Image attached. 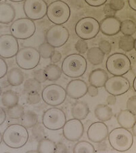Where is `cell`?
Segmentation results:
<instances>
[{
	"label": "cell",
	"instance_id": "obj_1",
	"mask_svg": "<svg viewBox=\"0 0 136 153\" xmlns=\"http://www.w3.org/2000/svg\"><path fill=\"white\" fill-rule=\"evenodd\" d=\"M29 140V133L26 127L19 124L8 126L2 135V140L7 146L18 149L27 144Z\"/></svg>",
	"mask_w": 136,
	"mask_h": 153
},
{
	"label": "cell",
	"instance_id": "obj_2",
	"mask_svg": "<svg viewBox=\"0 0 136 153\" xmlns=\"http://www.w3.org/2000/svg\"><path fill=\"white\" fill-rule=\"evenodd\" d=\"M87 68V62L83 56L79 54H72L64 59L61 71L67 76L77 78L82 76Z\"/></svg>",
	"mask_w": 136,
	"mask_h": 153
},
{
	"label": "cell",
	"instance_id": "obj_3",
	"mask_svg": "<svg viewBox=\"0 0 136 153\" xmlns=\"http://www.w3.org/2000/svg\"><path fill=\"white\" fill-rule=\"evenodd\" d=\"M108 141L111 146L117 151H127L132 146L133 136L129 129L118 127L108 134Z\"/></svg>",
	"mask_w": 136,
	"mask_h": 153
},
{
	"label": "cell",
	"instance_id": "obj_4",
	"mask_svg": "<svg viewBox=\"0 0 136 153\" xmlns=\"http://www.w3.org/2000/svg\"><path fill=\"white\" fill-rule=\"evenodd\" d=\"M70 8L65 2L56 0L48 6L46 15L52 23L55 25L65 23L70 17Z\"/></svg>",
	"mask_w": 136,
	"mask_h": 153
},
{
	"label": "cell",
	"instance_id": "obj_5",
	"mask_svg": "<svg viewBox=\"0 0 136 153\" xmlns=\"http://www.w3.org/2000/svg\"><path fill=\"white\" fill-rule=\"evenodd\" d=\"M38 51L33 47H24L19 50L16 55V62L23 70H33L38 65L40 61Z\"/></svg>",
	"mask_w": 136,
	"mask_h": 153
},
{
	"label": "cell",
	"instance_id": "obj_6",
	"mask_svg": "<svg viewBox=\"0 0 136 153\" xmlns=\"http://www.w3.org/2000/svg\"><path fill=\"white\" fill-rule=\"evenodd\" d=\"M106 68L114 76H123L131 69V61L127 55L123 53H114L106 61Z\"/></svg>",
	"mask_w": 136,
	"mask_h": 153
},
{
	"label": "cell",
	"instance_id": "obj_7",
	"mask_svg": "<svg viewBox=\"0 0 136 153\" xmlns=\"http://www.w3.org/2000/svg\"><path fill=\"white\" fill-rule=\"evenodd\" d=\"M11 35L19 39H27L34 35L36 31V24L28 18H21L12 22L10 28Z\"/></svg>",
	"mask_w": 136,
	"mask_h": 153
},
{
	"label": "cell",
	"instance_id": "obj_8",
	"mask_svg": "<svg viewBox=\"0 0 136 153\" xmlns=\"http://www.w3.org/2000/svg\"><path fill=\"white\" fill-rule=\"evenodd\" d=\"M100 31V23L92 17L81 19L75 27L76 35L83 40L94 38Z\"/></svg>",
	"mask_w": 136,
	"mask_h": 153
},
{
	"label": "cell",
	"instance_id": "obj_9",
	"mask_svg": "<svg viewBox=\"0 0 136 153\" xmlns=\"http://www.w3.org/2000/svg\"><path fill=\"white\" fill-rule=\"evenodd\" d=\"M66 122V117L62 110L51 108L44 113L42 124L46 129L56 131L62 129Z\"/></svg>",
	"mask_w": 136,
	"mask_h": 153
},
{
	"label": "cell",
	"instance_id": "obj_10",
	"mask_svg": "<svg viewBox=\"0 0 136 153\" xmlns=\"http://www.w3.org/2000/svg\"><path fill=\"white\" fill-rule=\"evenodd\" d=\"M67 97L65 90L56 84L49 85L42 92V98L47 105L58 106L64 102Z\"/></svg>",
	"mask_w": 136,
	"mask_h": 153
},
{
	"label": "cell",
	"instance_id": "obj_11",
	"mask_svg": "<svg viewBox=\"0 0 136 153\" xmlns=\"http://www.w3.org/2000/svg\"><path fill=\"white\" fill-rule=\"evenodd\" d=\"M70 33L68 29L61 25H54L48 29L45 34L46 42L54 48L63 46L68 42Z\"/></svg>",
	"mask_w": 136,
	"mask_h": 153
},
{
	"label": "cell",
	"instance_id": "obj_12",
	"mask_svg": "<svg viewBox=\"0 0 136 153\" xmlns=\"http://www.w3.org/2000/svg\"><path fill=\"white\" fill-rule=\"evenodd\" d=\"M48 5L44 0H25L23 10L27 18L36 21L44 18L46 14Z\"/></svg>",
	"mask_w": 136,
	"mask_h": 153
},
{
	"label": "cell",
	"instance_id": "obj_13",
	"mask_svg": "<svg viewBox=\"0 0 136 153\" xmlns=\"http://www.w3.org/2000/svg\"><path fill=\"white\" fill-rule=\"evenodd\" d=\"M104 86L110 95L118 96L125 94L129 90L130 83L128 79L123 76H114L108 79Z\"/></svg>",
	"mask_w": 136,
	"mask_h": 153
},
{
	"label": "cell",
	"instance_id": "obj_14",
	"mask_svg": "<svg viewBox=\"0 0 136 153\" xmlns=\"http://www.w3.org/2000/svg\"><path fill=\"white\" fill-rule=\"evenodd\" d=\"M19 50L17 39L10 34H4L0 36V56L10 59L16 56Z\"/></svg>",
	"mask_w": 136,
	"mask_h": 153
},
{
	"label": "cell",
	"instance_id": "obj_15",
	"mask_svg": "<svg viewBox=\"0 0 136 153\" xmlns=\"http://www.w3.org/2000/svg\"><path fill=\"white\" fill-rule=\"evenodd\" d=\"M63 136L71 142L78 141L84 134V126L80 120L70 119L66 121L63 127Z\"/></svg>",
	"mask_w": 136,
	"mask_h": 153
},
{
	"label": "cell",
	"instance_id": "obj_16",
	"mask_svg": "<svg viewBox=\"0 0 136 153\" xmlns=\"http://www.w3.org/2000/svg\"><path fill=\"white\" fill-rule=\"evenodd\" d=\"M108 135V127L104 123L96 122L93 123L87 131V136L91 142L100 143L106 139Z\"/></svg>",
	"mask_w": 136,
	"mask_h": 153
},
{
	"label": "cell",
	"instance_id": "obj_17",
	"mask_svg": "<svg viewBox=\"0 0 136 153\" xmlns=\"http://www.w3.org/2000/svg\"><path fill=\"white\" fill-rule=\"evenodd\" d=\"M87 84L82 80L76 79L71 80L66 87V93L69 97L74 100L82 98L87 93Z\"/></svg>",
	"mask_w": 136,
	"mask_h": 153
},
{
	"label": "cell",
	"instance_id": "obj_18",
	"mask_svg": "<svg viewBox=\"0 0 136 153\" xmlns=\"http://www.w3.org/2000/svg\"><path fill=\"white\" fill-rule=\"evenodd\" d=\"M120 21L115 16L106 17L101 21L100 30L104 35L108 36H115L119 33Z\"/></svg>",
	"mask_w": 136,
	"mask_h": 153
},
{
	"label": "cell",
	"instance_id": "obj_19",
	"mask_svg": "<svg viewBox=\"0 0 136 153\" xmlns=\"http://www.w3.org/2000/svg\"><path fill=\"white\" fill-rule=\"evenodd\" d=\"M108 79V74L103 69H96L91 71L88 77V81L91 85L100 88L104 86L106 81Z\"/></svg>",
	"mask_w": 136,
	"mask_h": 153
},
{
	"label": "cell",
	"instance_id": "obj_20",
	"mask_svg": "<svg viewBox=\"0 0 136 153\" xmlns=\"http://www.w3.org/2000/svg\"><path fill=\"white\" fill-rule=\"evenodd\" d=\"M15 16V9L11 4L5 2L0 4V23H10L14 21Z\"/></svg>",
	"mask_w": 136,
	"mask_h": 153
},
{
	"label": "cell",
	"instance_id": "obj_21",
	"mask_svg": "<svg viewBox=\"0 0 136 153\" xmlns=\"http://www.w3.org/2000/svg\"><path fill=\"white\" fill-rule=\"evenodd\" d=\"M117 122L121 127L127 129H132L136 122L135 114L128 110L120 111L117 116Z\"/></svg>",
	"mask_w": 136,
	"mask_h": 153
},
{
	"label": "cell",
	"instance_id": "obj_22",
	"mask_svg": "<svg viewBox=\"0 0 136 153\" xmlns=\"http://www.w3.org/2000/svg\"><path fill=\"white\" fill-rule=\"evenodd\" d=\"M90 110L87 103L84 102H76L71 108V115L74 118L84 120L89 114Z\"/></svg>",
	"mask_w": 136,
	"mask_h": 153
},
{
	"label": "cell",
	"instance_id": "obj_23",
	"mask_svg": "<svg viewBox=\"0 0 136 153\" xmlns=\"http://www.w3.org/2000/svg\"><path fill=\"white\" fill-rule=\"evenodd\" d=\"M95 116L101 122L108 121L113 117V112L111 108L106 104H99L95 108Z\"/></svg>",
	"mask_w": 136,
	"mask_h": 153
},
{
	"label": "cell",
	"instance_id": "obj_24",
	"mask_svg": "<svg viewBox=\"0 0 136 153\" xmlns=\"http://www.w3.org/2000/svg\"><path fill=\"white\" fill-rule=\"evenodd\" d=\"M7 80L10 85L14 86H20L24 81V76L22 71L17 68L11 69L7 72Z\"/></svg>",
	"mask_w": 136,
	"mask_h": 153
},
{
	"label": "cell",
	"instance_id": "obj_25",
	"mask_svg": "<svg viewBox=\"0 0 136 153\" xmlns=\"http://www.w3.org/2000/svg\"><path fill=\"white\" fill-rule=\"evenodd\" d=\"M104 55V54L99 47H93L88 49L86 57L91 64L94 65H98L102 63Z\"/></svg>",
	"mask_w": 136,
	"mask_h": 153
},
{
	"label": "cell",
	"instance_id": "obj_26",
	"mask_svg": "<svg viewBox=\"0 0 136 153\" xmlns=\"http://www.w3.org/2000/svg\"><path fill=\"white\" fill-rule=\"evenodd\" d=\"M19 102V97L15 91L11 90L6 91L1 96L2 104L7 108L17 104Z\"/></svg>",
	"mask_w": 136,
	"mask_h": 153
},
{
	"label": "cell",
	"instance_id": "obj_27",
	"mask_svg": "<svg viewBox=\"0 0 136 153\" xmlns=\"http://www.w3.org/2000/svg\"><path fill=\"white\" fill-rule=\"evenodd\" d=\"M44 72L46 79L50 81H56L59 80L62 74L61 69L55 64H49L44 69Z\"/></svg>",
	"mask_w": 136,
	"mask_h": 153
},
{
	"label": "cell",
	"instance_id": "obj_28",
	"mask_svg": "<svg viewBox=\"0 0 136 153\" xmlns=\"http://www.w3.org/2000/svg\"><path fill=\"white\" fill-rule=\"evenodd\" d=\"M38 122V117L36 113L32 111H27L21 117V125L26 128H31Z\"/></svg>",
	"mask_w": 136,
	"mask_h": 153
},
{
	"label": "cell",
	"instance_id": "obj_29",
	"mask_svg": "<svg viewBox=\"0 0 136 153\" xmlns=\"http://www.w3.org/2000/svg\"><path fill=\"white\" fill-rule=\"evenodd\" d=\"M56 144L48 138H43L39 141L37 147L38 152H55Z\"/></svg>",
	"mask_w": 136,
	"mask_h": 153
},
{
	"label": "cell",
	"instance_id": "obj_30",
	"mask_svg": "<svg viewBox=\"0 0 136 153\" xmlns=\"http://www.w3.org/2000/svg\"><path fill=\"white\" fill-rule=\"evenodd\" d=\"M118 46L123 51L130 52L135 48V39L132 36H124L120 39Z\"/></svg>",
	"mask_w": 136,
	"mask_h": 153
},
{
	"label": "cell",
	"instance_id": "obj_31",
	"mask_svg": "<svg viewBox=\"0 0 136 153\" xmlns=\"http://www.w3.org/2000/svg\"><path fill=\"white\" fill-rule=\"evenodd\" d=\"M120 31L124 36L133 35V34H135L136 31L135 22L129 19L120 22Z\"/></svg>",
	"mask_w": 136,
	"mask_h": 153
},
{
	"label": "cell",
	"instance_id": "obj_32",
	"mask_svg": "<svg viewBox=\"0 0 136 153\" xmlns=\"http://www.w3.org/2000/svg\"><path fill=\"white\" fill-rule=\"evenodd\" d=\"M73 152H95V149L93 144L86 141H80L74 145Z\"/></svg>",
	"mask_w": 136,
	"mask_h": 153
},
{
	"label": "cell",
	"instance_id": "obj_33",
	"mask_svg": "<svg viewBox=\"0 0 136 153\" xmlns=\"http://www.w3.org/2000/svg\"><path fill=\"white\" fill-rule=\"evenodd\" d=\"M24 112V108L19 103L12 107L8 108V110H7V114L12 119H19L23 116Z\"/></svg>",
	"mask_w": 136,
	"mask_h": 153
},
{
	"label": "cell",
	"instance_id": "obj_34",
	"mask_svg": "<svg viewBox=\"0 0 136 153\" xmlns=\"http://www.w3.org/2000/svg\"><path fill=\"white\" fill-rule=\"evenodd\" d=\"M41 83L34 78L27 79L24 83V90L27 93L33 92V91H38V92L41 89Z\"/></svg>",
	"mask_w": 136,
	"mask_h": 153
},
{
	"label": "cell",
	"instance_id": "obj_35",
	"mask_svg": "<svg viewBox=\"0 0 136 153\" xmlns=\"http://www.w3.org/2000/svg\"><path fill=\"white\" fill-rule=\"evenodd\" d=\"M38 51L42 57L44 59H49L53 54L54 48L48 42H44L39 46Z\"/></svg>",
	"mask_w": 136,
	"mask_h": 153
},
{
	"label": "cell",
	"instance_id": "obj_36",
	"mask_svg": "<svg viewBox=\"0 0 136 153\" xmlns=\"http://www.w3.org/2000/svg\"><path fill=\"white\" fill-rule=\"evenodd\" d=\"M33 130H32V134H33V137L38 140H40L44 138L45 136V133H44V129L42 126L41 125H38V123L33 127Z\"/></svg>",
	"mask_w": 136,
	"mask_h": 153
},
{
	"label": "cell",
	"instance_id": "obj_37",
	"mask_svg": "<svg viewBox=\"0 0 136 153\" xmlns=\"http://www.w3.org/2000/svg\"><path fill=\"white\" fill-rule=\"evenodd\" d=\"M41 100V97L38 93V91H33L28 93L27 101L29 104L31 105H36L39 103Z\"/></svg>",
	"mask_w": 136,
	"mask_h": 153
},
{
	"label": "cell",
	"instance_id": "obj_38",
	"mask_svg": "<svg viewBox=\"0 0 136 153\" xmlns=\"http://www.w3.org/2000/svg\"><path fill=\"white\" fill-rule=\"evenodd\" d=\"M99 48L103 52L104 55H108L112 51V45L108 40L103 39L99 43Z\"/></svg>",
	"mask_w": 136,
	"mask_h": 153
},
{
	"label": "cell",
	"instance_id": "obj_39",
	"mask_svg": "<svg viewBox=\"0 0 136 153\" xmlns=\"http://www.w3.org/2000/svg\"><path fill=\"white\" fill-rule=\"evenodd\" d=\"M76 50L80 54H85L86 53L88 49V44L83 39L78 40L75 45Z\"/></svg>",
	"mask_w": 136,
	"mask_h": 153
},
{
	"label": "cell",
	"instance_id": "obj_40",
	"mask_svg": "<svg viewBox=\"0 0 136 153\" xmlns=\"http://www.w3.org/2000/svg\"><path fill=\"white\" fill-rule=\"evenodd\" d=\"M110 6L116 12L121 10L125 6L124 0H110Z\"/></svg>",
	"mask_w": 136,
	"mask_h": 153
},
{
	"label": "cell",
	"instance_id": "obj_41",
	"mask_svg": "<svg viewBox=\"0 0 136 153\" xmlns=\"http://www.w3.org/2000/svg\"><path fill=\"white\" fill-rule=\"evenodd\" d=\"M33 78L36 79L37 81H38L40 83L45 82L47 80L45 72H44V70H38L35 71L33 73Z\"/></svg>",
	"mask_w": 136,
	"mask_h": 153
},
{
	"label": "cell",
	"instance_id": "obj_42",
	"mask_svg": "<svg viewBox=\"0 0 136 153\" xmlns=\"http://www.w3.org/2000/svg\"><path fill=\"white\" fill-rule=\"evenodd\" d=\"M127 110L134 114H136V96H132L129 99L127 102Z\"/></svg>",
	"mask_w": 136,
	"mask_h": 153
},
{
	"label": "cell",
	"instance_id": "obj_43",
	"mask_svg": "<svg viewBox=\"0 0 136 153\" xmlns=\"http://www.w3.org/2000/svg\"><path fill=\"white\" fill-rule=\"evenodd\" d=\"M8 72V65L4 59L0 57V79L4 78Z\"/></svg>",
	"mask_w": 136,
	"mask_h": 153
},
{
	"label": "cell",
	"instance_id": "obj_44",
	"mask_svg": "<svg viewBox=\"0 0 136 153\" xmlns=\"http://www.w3.org/2000/svg\"><path fill=\"white\" fill-rule=\"evenodd\" d=\"M88 5L92 7H99L105 4L107 0H85Z\"/></svg>",
	"mask_w": 136,
	"mask_h": 153
},
{
	"label": "cell",
	"instance_id": "obj_45",
	"mask_svg": "<svg viewBox=\"0 0 136 153\" xmlns=\"http://www.w3.org/2000/svg\"><path fill=\"white\" fill-rule=\"evenodd\" d=\"M61 57H62V55H61V53L58 51H54V53L52 56H51V61L53 63H59V61H61Z\"/></svg>",
	"mask_w": 136,
	"mask_h": 153
},
{
	"label": "cell",
	"instance_id": "obj_46",
	"mask_svg": "<svg viewBox=\"0 0 136 153\" xmlns=\"http://www.w3.org/2000/svg\"><path fill=\"white\" fill-rule=\"evenodd\" d=\"M103 12H104L106 16L107 17L115 16L116 12H117L115 10H114L112 8H111V7L110 6V5H109V4H106L104 6V8H103Z\"/></svg>",
	"mask_w": 136,
	"mask_h": 153
},
{
	"label": "cell",
	"instance_id": "obj_47",
	"mask_svg": "<svg viewBox=\"0 0 136 153\" xmlns=\"http://www.w3.org/2000/svg\"><path fill=\"white\" fill-rule=\"evenodd\" d=\"M98 88L97 87H95V86H94L93 85H90L89 86H88L87 88V93L88 95L91 96V97H96V96H97L98 95Z\"/></svg>",
	"mask_w": 136,
	"mask_h": 153
},
{
	"label": "cell",
	"instance_id": "obj_48",
	"mask_svg": "<svg viewBox=\"0 0 136 153\" xmlns=\"http://www.w3.org/2000/svg\"><path fill=\"white\" fill-rule=\"evenodd\" d=\"M67 152V149L65 146L62 143H58L57 144H56V150L55 152Z\"/></svg>",
	"mask_w": 136,
	"mask_h": 153
},
{
	"label": "cell",
	"instance_id": "obj_49",
	"mask_svg": "<svg viewBox=\"0 0 136 153\" xmlns=\"http://www.w3.org/2000/svg\"><path fill=\"white\" fill-rule=\"evenodd\" d=\"M106 102L109 105H114L117 102V97H116L115 95H109L106 99Z\"/></svg>",
	"mask_w": 136,
	"mask_h": 153
},
{
	"label": "cell",
	"instance_id": "obj_50",
	"mask_svg": "<svg viewBox=\"0 0 136 153\" xmlns=\"http://www.w3.org/2000/svg\"><path fill=\"white\" fill-rule=\"evenodd\" d=\"M6 119V114L3 108L0 107V126L5 122Z\"/></svg>",
	"mask_w": 136,
	"mask_h": 153
},
{
	"label": "cell",
	"instance_id": "obj_51",
	"mask_svg": "<svg viewBox=\"0 0 136 153\" xmlns=\"http://www.w3.org/2000/svg\"><path fill=\"white\" fill-rule=\"evenodd\" d=\"M128 3L133 10H136V0H128Z\"/></svg>",
	"mask_w": 136,
	"mask_h": 153
},
{
	"label": "cell",
	"instance_id": "obj_52",
	"mask_svg": "<svg viewBox=\"0 0 136 153\" xmlns=\"http://www.w3.org/2000/svg\"><path fill=\"white\" fill-rule=\"evenodd\" d=\"M133 87L134 88V91H136V78H134V80H133Z\"/></svg>",
	"mask_w": 136,
	"mask_h": 153
},
{
	"label": "cell",
	"instance_id": "obj_53",
	"mask_svg": "<svg viewBox=\"0 0 136 153\" xmlns=\"http://www.w3.org/2000/svg\"><path fill=\"white\" fill-rule=\"evenodd\" d=\"M136 125L135 124L133 126V134H134V136H135V135H136V130H135V127H136V126H135Z\"/></svg>",
	"mask_w": 136,
	"mask_h": 153
},
{
	"label": "cell",
	"instance_id": "obj_54",
	"mask_svg": "<svg viewBox=\"0 0 136 153\" xmlns=\"http://www.w3.org/2000/svg\"><path fill=\"white\" fill-rule=\"evenodd\" d=\"M10 1H13V2H21L23 1H25V0H10Z\"/></svg>",
	"mask_w": 136,
	"mask_h": 153
},
{
	"label": "cell",
	"instance_id": "obj_55",
	"mask_svg": "<svg viewBox=\"0 0 136 153\" xmlns=\"http://www.w3.org/2000/svg\"><path fill=\"white\" fill-rule=\"evenodd\" d=\"M1 142H2V135L1 134V133H0V144H1Z\"/></svg>",
	"mask_w": 136,
	"mask_h": 153
},
{
	"label": "cell",
	"instance_id": "obj_56",
	"mask_svg": "<svg viewBox=\"0 0 136 153\" xmlns=\"http://www.w3.org/2000/svg\"><path fill=\"white\" fill-rule=\"evenodd\" d=\"M1 95V86H0V95Z\"/></svg>",
	"mask_w": 136,
	"mask_h": 153
},
{
	"label": "cell",
	"instance_id": "obj_57",
	"mask_svg": "<svg viewBox=\"0 0 136 153\" xmlns=\"http://www.w3.org/2000/svg\"><path fill=\"white\" fill-rule=\"evenodd\" d=\"M1 1V0H0V1Z\"/></svg>",
	"mask_w": 136,
	"mask_h": 153
}]
</instances>
